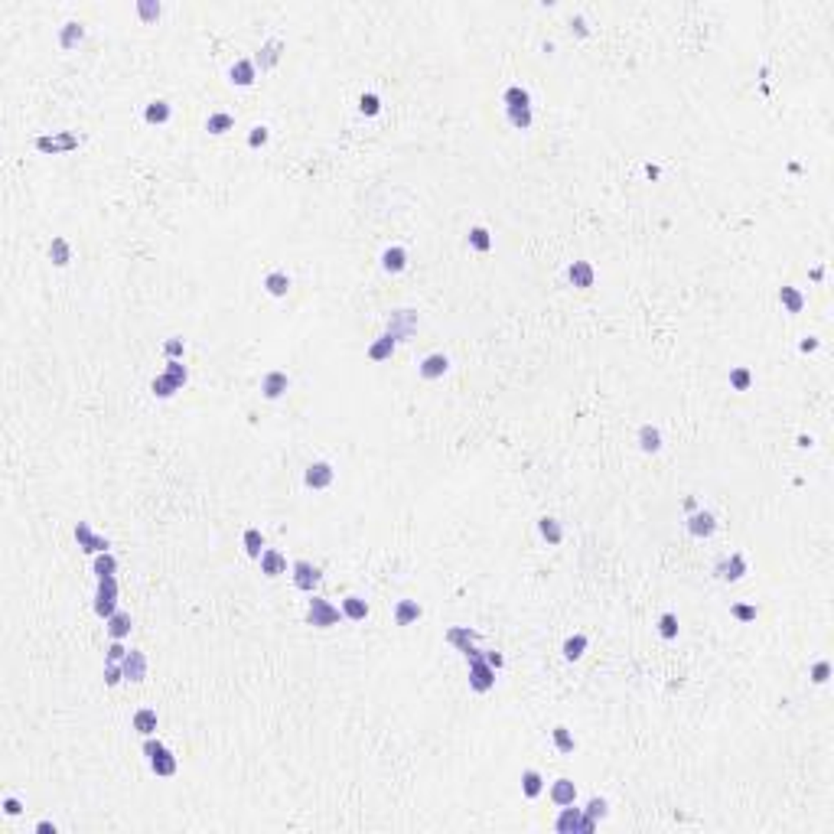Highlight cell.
<instances>
[{"label": "cell", "mask_w": 834, "mask_h": 834, "mask_svg": "<svg viewBox=\"0 0 834 834\" xmlns=\"http://www.w3.org/2000/svg\"><path fill=\"white\" fill-rule=\"evenodd\" d=\"M593 828H597V822L584 809H577V805H564L558 822H554V831L558 834H590Z\"/></svg>", "instance_id": "1"}, {"label": "cell", "mask_w": 834, "mask_h": 834, "mask_svg": "<svg viewBox=\"0 0 834 834\" xmlns=\"http://www.w3.org/2000/svg\"><path fill=\"white\" fill-rule=\"evenodd\" d=\"M339 619H342V610H339L336 603H329L326 597H316L313 593V600L307 603V623L316 626V629H333Z\"/></svg>", "instance_id": "2"}, {"label": "cell", "mask_w": 834, "mask_h": 834, "mask_svg": "<svg viewBox=\"0 0 834 834\" xmlns=\"http://www.w3.org/2000/svg\"><path fill=\"white\" fill-rule=\"evenodd\" d=\"M78 144H82V138L78 134H72V131H59V134H43V138L33 140V147L39 150V153H69V150H78Z\"/></svg>", "instance_id": "3"}, {"label": "cell", "mask_w": 834, "mask_h": 834, "mask_svg": "<svg viewBox=\"0 0 834 834\" xmlns=\"http://www.w3.org/2000/svg\"><path fill=\"white\" fill-rule=\"evenodd\" d=\"M95 613L101 619H111L118 613V577H101L98 593H95Z\"/></svg>", "instance_id": "4"}, {"label": "cell", "mask_w": 834, "mask_h": 834, "mask_svg": "<svg viewBox=\"0 0 834 834\" xmlns=\"http://www.w3.org/2000/svg\"><path fill=\"white\" fill-rule=\"evenodd\" d=\"M447 642L457 648V652H463V655H466V661L483 655V652L476 648V642H479V633H476V629H470V626H450V629H447Z\"/></svg>", "instance_id": "5"}, {"label": "cell", "mask_w": 834, "mask_h": 834, "mask_svg": "<svg viewBox=\"0 0 834 834\" xmlns=\"http://www.w3.org/2000/svg\"><path fill=\"white\" fill-rule=\"evenodd\" d=\"M470 688H473L476 694H486V691L496 688V668L483 655L479 659H470Z\"/></svg>", "instance_id": "6"}, {"label": "cell", "mask_w": 834, "mask_h": 834, "mask_svg": "<svg viewBox=\"0 0 834 834\" xmlns=\"http://www.w3.org/2000/svg\"><path fill=\"white\" fill-rule=\"evenodd\" d=\"M714 573H717V580H723V584H740V580L749 573V564H747L743 554H730V558L717 560Z\"/></svg>", "instance_id": "7"}, {"label": "cell", "mask_w": 834, "mask_h": 834, "mask_svg": "<svg viewBox=\"0 0 834 834\" xmlns=\"http://www.w3.org/2000/svg\"><path fill=\"white\" fill-rule=\"evenodd\" d=\"M294 586L297 590H303V593H313L316 586H320V580H323V571L316 567V564H310V560H294Z\"/></svg>", "instance_id": "8"}, {"label": "cell", "mask_w": 834, "mask_h": 834, "mask_svg": "<svg viewBox=\"0 0 834 834\" xmlns=\"http://www.w3.org/2000/svg\"><path fill=\"white\" fill-rule=\"evenodd\" d=\"M333 479H336L333 463L316 460V463H310V466H307V473H303V486H307V489H329V486H333Z\"/></svg>", "instance_id": "9"}, {"label": "cell", "mask_w": 834, "mask_h": 834, "mask_svg": "<svg viewBox=\"0 0 834 834\" xmlns=\"http://www.w3.org/2000/svg\"><path fill=\"white\" fill-rule=\"evenodd\" d=\"M75 541H78V548L85 551V554H101V551H111V541H108L105 535H95L88 522L75 525Z\"/></svg>", "instance_id": "10"}, {"label": "cell", "mask_w": 834, "mask_h": 834, "mask_svg": "<svg viewBox=\"0 0 834 834\" xmlns=\"http://www.w3.org/2000/svg\"><path fill=\"white\" fill-rule=\"evenodd\" d=\"M688 535L694 538H710L714 531H717V515L707 509H694L691 515H688Z\"/></svg>", "instance_id": "11"}, {"label": "cell", "mask_w": 834, "mask_h": 834, "mask_svg": "<svg viewBox=\"0 0 834 834\" xmlns=\"http://www.w3.org/2000/svg\"><path fill=\"white\" fill-rule=\"evenodd\" d=\"M287 391H290V378H287V372H281V369H271V372L261 378V395L267 401L284 398Z\"/></svg>", "instance_id": "12"}, {"label": "cell", "mask_w": 834, "mask_h": 834, "mask_svg": "<svg viewBox=\"0 0 834 834\" xmlns=\"http://www.w3.org/2000/svg\"><path fill=\"white\" fill-rule=\"evenodd\" d=\"M417 372H421L424 382H437V378H443V375L450 372V359L443 355V352H430V355H424L421 359Z\"/></svg>", "instance_id": "13"}, {"label": "cell", "mask_w": 834, "mask_h": 834, "mask_svg": "<svg viewBox=\"0 0 834 834\" xmlns=\"http://www.w3.org/2000/svg\"><path fill=\"white\" fill-rule=\"evenodd\" d=\"M121 668H124V681H134V685L147 681V655L138 652V648L127 652L124 661H121Z\"/></svg>", "instance_id": "14"}, {"label": "cell", "mask_w": 834, "mask_h": 834, "mask_svg": "<svg viewBox=\"0 0 834 834\" xmlns=\"http://www.w3.org/2000/svg\"><path fill=\"white\" fill-rule=\"evenodd\" d=\"M551 802L558 805V809H564V805H573L577 802V785H573V779H567V776H560V779H554L548 789Z\"/></svg>", "instance_id": "15"}, {"label": "cell", "mask_w": 834, "mask_h": 834, "mask_svg": "<svg viewBox=\"0 0 834 834\" xmlns=\"http://www.w3.org/2000/svg\"><path fill=\"white\" fill-rule=\"evenodd\" d=\"M254 78H258V65H254V59H238L232 69H228V82L238 88H251L254 85Z\"/></svg>", "instance_id": "16"}, {"label": "cell", "mask_w": 834, "mask_h": 834, "mask_svg": "<svg viewBox=\"0 0 834 834\" xmlns=\"http://www.w3.org/2000/svg\"><path fill=\"white\" fill-rule=\"evenodd\" d=\"M567 281H571L573 287L586 290V287H593V281H597V271H593V264L590 261H573L571 267H567Z\"/></svg>", "instance_id": "17"}, {"label": "cell", "mask_w": 834, "mask_h": 834, "mask_svg": "<svg viewBox=\"0 0 834 834\" xmlns=\"http://www.w3.org/2000/svg\"><path fill=\"white\" fill-rule=\"evenodd\" d=\"M258 560H261V573L264 577H271V580L281 577V573H287V558L277 548H264V554Z\"/></svg>", "instance_id": "18"}, {"label": "cell", "mask_w": 834, "mask_h": 834, "mask_svg": "<svg viewBox=\"0 0 834 834\" xmlns=\"http://www.w3.org/2000/svg\"><path fill=\"white\" fill-rule=\"evenodd\" d=\"M404 267H408V251L401 245H391V248L382 251V271L385 274H401Z\"/></svg>", "instance_id": "19"}, {"label": "cell", "mask_w": 834, "mask_h": 834, "mask_svg": "<svg viewBox=\"0 0 834 834\" xmlns=\"http://www.w3.org/2000/svg\"><path fill=\"white\" fill-rule=\"evenodd\" d=\"M779 303H782V310L789 313V316H798V313L805 310V294L798 290V287L785 284L779 287Z\"/></svg>", "instance_id": "20"}, {"label": "cell", "mask_w": 834, "mask_h": 834, "mask_svg": "<svg viewBox=\"0 0 834 834\" xmlns=\"http://www.w3.org/2000/svg\"><path fill=\"white\" fill-rule=\"evenodd\" d=\"M147 762H150V769H153V776H163V779L176 776V756L166 747L157 749L153 756H147Z\"/></svg>", "instance_id": "21"}, {"label": "cell", "mask_w": 834, "mask_h": 834, "mask_svg": "<svg viewBox=\"0 0 834 834\" xmlns=\"http://www.w3.org/2000/svg\"><path fill=\"white\" fill-rule=\"evenodd\" d=\"M421 616H424V606L417 600H398V606H395V623L398 626H414Z\"/></svg>", "instance_id": "22"}, {"label": "cell", "mask_w": 834, "mask_h": 834, "mask_svg": "<svg viewBox=\"0 0 834 834\" xmlns=\"http://www.w3.org/2000/svg\"><path fill=\"white\" fill-rule=\"evenodd\" d=\"M339 610H342V616L352 619V623H365V619H369V603H365L362 597H355V593H349V597L339 603Z\"/></svg>", "instance_id": "23"}, {"label": "cell", "mask_w": 834, "mask_h": 834, "mask_svg": "<svg viewBox=\"0 0 834 834\" xmlns=\"http://www.w3.org/2000/svg\"><path fill=\"white\" fill-rule=\"evenodd\" d=\"M395 349H398V339L391 336V333H382V336L375 339L372 346H369V359L372 362H385L395 355Z\"/></svg>", "instance_id": "24"}, {"label": "cell", "mask_w": 834, "mask_h": 834, "mask_svg": "<svg viewBox=\"0 0 834 834\" xmlns=\"http://www.w3.org/2000/svg\"><path fill=\"white\" fill-rule=\"evenodd\" d=\"M105 629H108V635H111V639H127V635H131V629H134V619H131V613L118 610L111 619H105Z\"/></svg>", "instance_id": "25"}, {"label": "cell", "mask_w": 834, "mask_h": 834, "mask_svg": "<svg viewBox=\"0 0 834 834\" xmlns=\"http://www.w3.org/2000/svg\"><path fill=\"white\" fill-rule=\"evenodd\" d=\"M281 50H284V43H281V39H267V43L261 46V52H258L254 65H261V72L274 69V65L281 63Z\"/></svg>", "instance_id": "26"}, {"label": "cell", "mask_w": 834, "mask_h": 834, "mask_svg": "<svg viewBox=\"0 0 834 834\" xmlns=\"http://www.w3.org/2000/svg\"><path fill=\"white\" fill-rule=\"evenodd\" d=\"M170 118H173V108H170V101H163V98L150 101L147 108H144V121L147 124H166Z\"/></svg>", "instance_id": "27"}, {"label": "cell", "mask_w": 834, "mask_h": 834, "mask_svg": "<svg viewBox=\"0 0 834 834\" xmlns=\"http://www.w3.org/2000/svg\"><path fill=\"white\" fill-rule=\"evenodd\" d=\"M82 39H85V26L78 23V20L63 23V30H59V46H63V50H75Z\"/></svg>", "instance_id": "28"}, {"label": "cell", "mask_w": 834, "mask_h": 834, "mask_svg": "<svg viewBox=\"0 0 834 834\" xmlns=\"http://www.w3.org/2000/svg\"><path fill=\"white\" fill-rule=\"evenodd\" d=\"M290 284H294L290 274H284V271H271V274L264 277L261 287L271 294V297H287V294H290Z\"/></svg>", "instance_id": "29"}, {"label": "cell", "mask_w": 834, "mask_h": 834, "mask_svg": "<svg viewBox=\"0 0 834 834\" xmlns=\"http://www.w3.org/2000/svg\"><path fill=\"white\" fill-rule=\"evenodd\" d=\"M586 646H590V639H586L584 633H573V635H567V639H564L560 652H564V659H567V661H577V659H584Z\"/></svg>", "instance_id": "30"}, {"label": "cell", "mask_w": 834, "mask_h": 834, "mask_svg": "<svg viewBox=\"0 0 834 834\" xmlns=\"http://www.w3.org/2000/svg\"><path fill=\"white\" fill-rule=\"evenodd\" d=\"M639 450L642 453H659L661 450V430L652 427V424H642L639 427Z\"/></svg>", "instance_id": "31"}, {"label": "cell", "mask_w": 834, "mask_h": 834, "mask_svg": "<svg viewBox=\"0 0 834 834\" xmlns=\"http://www.w3.org/2000/svg\"><path fill=\"white\" fill-rule=\"evenodd\" d=\"M411 329H414V313L411 310H398L395 316H391V323H388V333L398 339V342L408 336Z\"/></svg>", "instance_id": "32"}, {"label": "cell", "mask_w": 834, "mask_h": 834, "mask_svg": "<svg viewBox=\"0 0 834 834\" xmlns=\"http://www.w3.org/2000/svg\"><path fill=\"white\" fill-rule=\"evenodd\" d=\"M538 531H541V538L548 541L551 548H558L560 541H564V528H560V522H558V518H551V515L538 518Z\"/></svg>", "instance_id": "33"}, {"label": "cell", "mask_w": 834, "mask_h": 834, "mask_svg": "<svg viewBox=\"0 0 834 834\" xmlns=\"http://www.w3.org/2000/svg\"><path fill=\"white\" fill-rule=\"evenodd\" d=\"M235 127V118L228 111H212L209 118H206V131L209 134H215V138H222V134H228Z\"/></svg>", "instance_id": "34"}, {"label": "cell", "mask_w": 834, "mask_h": 834, "mask_svg": "<svg viewBox=\"0 0 834 834\" xmlns=\"http://www.w3.org/2000/svg\"><path fill=\"white\" fill-rule=\"evenodd\" d=\"M50 261L56 264V267H69V264H72V245H69V238H52Z\"/></svg>", "instance_id": "35"}, {"label": "cell", "mask_w": 834, "mask_h": 834, "mask_svg": "<svg viewBox=\"0 0 834 834\" xmlns=\"http://www.w3.org/2000/svg\"><path fill=\"white\" fill-rule=\"evenodd\" d=\"M134 730H138L140 736H153V734H157V710H153V707H140L138 714H134Z\"/></svg>", "instance_id": "36"}, {"label": "cell", "mask_w": 834, "mask_h": 834, "mask_svg": "<svg viewBox=\"0 0 834 834\" xmlns=\"http://www.w3.org/2000/svg\"><path fill=\"white\" fill-rule=\"evenodd\" d=\"M545 792V776L538 769H525L522 772V795L525 798H538Z\"/></svg>", "instance_id": "37"}, {"label": "cell", "mask_w": 834, "mask_h": 834, "mask_svg": "<svg viewBox=\"0 0 834 834\" xmlns=\"http://www.w3.org/2000/svg\"><path fill=\"white\" fill-rule=\"evenodd\" d=\"M241 545H245V554L248 558H261L264 554V535H261V528H245V535H241Z\"/></svg>", "instance_id": "38"}, {"label": "cell", "mask_w": 834, "mask_h": 834, "mask_svg": "<svg viewBox=\"0 0 834 834\" xmlns=\"http://www.w3.org/2000/svg\"><path fill=\"white\" fill-rule=\"evenodd\" d=\"M502 101H505V108H531V95L522 85H509L502 91Z\"/></svg>", "instance_id": "39"}, {"label": "cell", "mask_w": 834, "mask_h": 834, "mask_svg": "<svg viewBox=\"0 0 834 834\" xmlns=\"http://www.w3.org/2000/svg\"><path fill=\"white\" fill-rule=\"evenodd\" d=\"M466 241H470V248L479 251V254L492 251V235H489V228H483V225H473L470 235H466Z\"/></svg>", "instance_id": "40"}, {"label": "cell", "mask_w": 834, "mask_h": 834, "mask_svg": "<svg viewBox=\"0 0 834 834\" xmlns=\"http://www.w3.org/2000/svg\"><path fill=\"white\" fill-rule=\"evenodd\" d=\"M551 740H554V747H558V753H564V756H571L573 749H577V740H573V734L567 730V727H554L551 730Z\"/></svg>", "instance_id": "41"}, {"label": "cell", "mask_w": 834, "mask_h": 834, "mask_svg": "<svg viewBox=\"0 0 834 834\" xmlns=\"http://www.w3.org/2000/svg\"><path fill=\"white\" fill-rule=\"evenodd\" d=\"M95 577H114V571H118V560H114V554L111 551H101V554H95Z\"/></svg>", "instance_id": "42"}, {"label": "cell", "mask_w": 834, "mask_h": 834, "mask_svg": "<svg viewBox=\"0 0 834 834\" xmlns=\"http://www.w3.org/2000/svg\"><path fill=\"white\" fill-rule=\"evenodd\" d=\"M150 391H153L157 398H173V395H176V391H179V388H176V382H173V378H170V375L163 372V375H157V378L150 382Z\"/></svg>", "instance_id": "43"}, {"label": "cell", "mask_w": 834, "mask_h": 834, "mask_svg": "<svg viewBox=\"0 0 834 834\" xmlns=\"http://www.w3.org/2000/svg\"><path fill=\"white\" fill-rule=\"evenodd\" d=\"M505 114H509V124L515 127V131H528L531 121H535L531 108H505Z\"/></svg>", "instance_id": "44"}, {"label": "cell", "mask_w": 834, "mask_h": 834, "mask_svg": "<svg viewBox=\"0 0 834 834\" xmlns=\"http://www.w3.org/2000/svg\"><path fill=\"white\" fill-rule=\"evenodd\" d=\"M678 629H681V626H678V616H674V613H661L659 616V635L661 639L674 642V639H678Z\"/></svg>", "instance_id": "45"}, {"label": "cell", "mask_w": 834, "mask_h": 834, "mask_svg": "<svg viewBox=\"0 0 834 834\" xmlns=\"http://www.w3.org/2000/svg\"><path fill=\"white\" fill-rule=\"evenodd\" d=\"M166 375H170V378H173V382H176V388H179V391L186 388V382H189V372H186V365H183V362H179V359H166Z\"/></svg>", "instance_id": "46"}, {"label": "cell", "mask_w": 834, "mask_h": 834, "mask_svg": "<svg viewBox=\"0 0 834 834\" xmlns=\"http://www.w3.org/2000/svg\"><path fill=\"white\" fill-rule=\"evenodd\" d=\"M753 385V372H749L747 365H736L734 372H730V388L734 391H747V388Z\"/></svg>", "instance_id": "47"}, {"label": "cell", "mask_w": 834, "mask_h": 834, "mask_svg": "<svg viewBox=\"0 0 834 834\" xmlns=\"http://www.w3.org/2000/svg\"><path fill=\"white\" fill-rule=\"evenodd\" d=\"M138 13H140V20H144V23H157V20H160V13H163V7L157 3V0H138Z\"/></svg>", "instance_id": "48"}, {"label": "cell", "mask_w": 834, "mask_h": 834, "mask_svg": "<svg viewBox=\"0 0 834 834\" xmlns=\"http://www.w3.org/2000/svg\"><path fill=\"white\" fill-rule=\"evenodd\" d=\"M584 811L593 818V822H600V818H606V815H610V802H606V798H600V795H593L590 802H586Z\"/></svg>", "instance_id": "49"}, {"label": "cell", "mask_w": 834, "mask_h": 834, "mask_svg": "<svg viewBox=\"0 0 834 834\" xmlns=\"http://www.w3.org/2000/svg\"><path fill=\"white\" fill-rule=\"evenodd\" d=\"M730 613H734L736 623H753V619L760 616V610H756L753 603H734V606H730Z\"/></svg>", "instance_id": "50"}, {"label": "cell", "mask_w": 834, "mask_h": 834, "mask_svg": "<svg viewBox=\"0 0 834 834\" xmlns=\"http://www.w3.org/2000/svg\"><path fill=\"white\" fill-rule=\"evenodd\" d=\"M121 681H124V668H121V661H108V665H105V685L118 688Z\"/></svg>", "instance_id": "51"}, {"label": "cell", "mask_w": 834, "mask_h": 834, "mask_svg": "<svg viewBox=\"0 0 834 834\" xmlns=\"http://www.w3.org/2000/svg\"><path fill=\"white\" fill-rule=\"evenodd\" d=\"M267 140H271V131H267V127H264V124H254V127H251V131H248V147H251V150L264 147Z\"/></svg>", "instance_id": "52"}, {"label": "cell", "mask_w": 834, "mask_h": 834, "mask_svg": "<svg viewBox=\"0 0 834 834\" xmlns=\"http://www.w3.org/2000/svg\"><path fill=\"white\" fill-rule=\"evenodd\" d=\"M359 108H362V114L375 118V114L382 111V98H378L375 91H369V95H362V98H359Z\"/></svg>", "instance_id": "53"}, {"label": "cell", "mask_w": 834, "mask_h": 834, "mask_svg": "<svg viewBox=\"0 0 834 834\" xmlns=\"http://www.w3.org/2000/svg\"><path fill=\"white\" fill-rule=\"evenodd\" d=\"M183 349H186L183 336H170L166 342H163V352H166V359H179V355H183Z\"/></svg>", "instance_id": "54"}, {"label": "cell", "mask_w": 834, "mask_h": 834, "mask_svg": "<svg viewBox=\"0 0 834 834\" xmlns=\"http://www.w3.org/2000/svg\"><path fill=\"white\" fill-rule=\"evenodd\" d=\"M828 678H831V661H815L811 665V681L815 685H824Z\"/></svg>", "instance_id": "55"}, {"label": "cell", "mask_w": 834, "mask_h": 834, "mask_svg": "<svg viewBox=\"0 0 834 834\" xmlns=\"http://www.w3.org/2000/svg\"><path fill=\"white\" fill-rule=\"evenodd\" d=\"M127 652H131V648H124V639H111V646H108V661H124Z\"/></svg>", "instance_id": "56"}, {"label": "cell", "mask_w": 834, "mask_h": 834, "mask_svg": "<svg viewBox=\"0 0 834 834\" xmlns=\"http://www.w3.org/2000/svg\"><path fill=\"white\" fill-rule=\"evenodd\" d=\"M3 811H7V815H20V811H23V802H20L17 795H7L3 798Z\"/></svg>", "instance_id": "57"}, {"label": "cell", "mask_w": 834, "mask_h": 834, "mask_svg": "<svg viewBox=\"0 0 834 834\" xmlns=\"http://www.w3.org/2000/svg\"><path fill=\"white\" fill-rule=\"evenodd\" d=\"M166 743L163 740H153V736H144V756H153L157 749H163Z\"/></svg>", "instance_id": "58"}, {"label": "cell", "mask_w": 834, "mask_h": 834, "mask_svg": "<svg viewBox=\"0 0 834 834\" xmlns=\"http://www.w3.org/2000/svg\"><path fill=\"white\" fill-rule=\"evenodd\" d=\"M483 659H486L489 665L496 668V672H498V668H502V665H505V659H502V652H483Z\"/></svg>", "instance_id": "59"}, {"label": "cell", "mask_w": 834, "mask_h": 834, "mask_svg": "<svg viewBox=\"0 0 834 834\" xmlns=\"http://www.w3.org/2000/svg\"><path fill=\"white\" fill-rule=\"evenodd\" d=\"M571 30H577V36H586V33H590V30H586V20H584V17H573V20H571Z\"/></svg>", "instance_id": "60"}, {"label": "cell", "mask_w": 834, "mask_h": 834, "mask_svg": "<svg viewBox=\"0 0 834 834\" xmlns=\"http://www.w3.org/2000/svg\"><path fill=\"white\" fill-rule=\"evenodd\" d=\"M818 346H822V342H818V339H815V336H805V339H802V342H798V349H802V352H815V349H818Z\"/></svg>", "instance_id": "61"}, {"label": "cell", "mask_w": 834, "mask_h": 834, "mask_svg": "<svg viewBox=\"0 0 834 834\" xmlns=\"http://www.w3.org/2000/svg\"><path fill=\"white\" fill-rule=\"evenodd\" d=\"M36 831H39V834H56V824H52V822H39V824H36Z\"/></svg>", "instance_id": "62"}]
</instances>
